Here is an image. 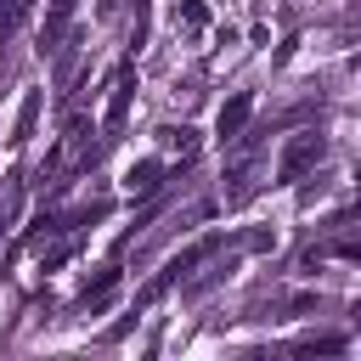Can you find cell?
<instances>
[{
    "instance_id": "6da1fadb",
    "label": "cell",
    "mask_w": 361,
    "mask_h": 361,
    "mask_svg": "<svg viewBox=\"0 0 361 361\" xmlns=\"http://www.w3.org/2000/svg\"><path fill=\"white\" fill-rule=\"evenodd\" d=\"M322 152H327V141L316 135V130H299L288 147H282V164H276V180H299L310 164H322Z\"/></svg>"
},
{
    "instance_id": "7a4b0ae2",
    "label": "cell",
    "mask_w": 361,
    "mask_h": 361,
    "mask_svg": "<svg viewBox=\"0 0 361 361\" xmlns=\"http://www.w3.org/2000/svg\"><path fill=\"white\" fill-rule=\"evenodd\" d=\"M130 102H135V62H118V73H113V96H107V130H118L124 124V113H130Z\"/></svg>"
},
{
    "instance_id": "3957f363",
    "label": "cell",
    "mask_w": 361,
    "mask_h": 361,
    "mask_svg": "<svg viewBox=\"0 0 361 361\" xmlns=\"http://www.w3.org/2000/svg\"><path fill=\"white\" fill-rule=\"evenodd\" d=\"M248 113H254V90H237L220 113H214V135H220V147L226 141H237L243 135V124H248Z\"/></svg>"
},
{
    "instance_id": "277c9868",
    "label": "cell",
    "mask_w": 361,
    "mask_h": 361,
    "mask_svg": "<svg viewBox=\"0 0 361 361\" xmlns=\"http://www.w3.org/2000/svg\"><path fill=\"white\" fill-rule=\"evenodd\" d=\"M158 180H164V164H158V158H141V164H130V169H124V186H130V192H141V197H147V192H158Z\"/></svg>"
},
{
    "instance_id": "5b68a950",
    "label": "cell",
    "mask_w": 361,
    "mask_h": 361,
    "mask_svg": "<svg viewBox=\"0 0 361 361\" xmlns=\"http://www.w3.org/2000/svg\"><path fill=\"white\" fill-rule=\"evenodd\" d=\"M39 107H45V90H28V96H23V107H17V124H11V141H17V147L34 135V118H39Z\"/></svg>"
},
{
    "instance_id": "8992f818",
    "label": "cell",
    "mask_w": 361,
    "mask_h": 361,
    "mask_svg": "<svg viewBox=\"0 0 361 361\" xmlns=\"http://www.w3.org/2000/svg\"><path fill=\"white\" fill-rule=\"evenodd\" d=\"M28 11H34V0H0V39H6V34L28 17Z\"/></svg>"
},
{
    "instance_id": "52a82bcc",
    "label": "cell",
    "mask_w": 361,
    "mask_h": 361,
    "mask_svg": "<svg viewBox=\"0 0 361 361\" xmlns=\"http://www.w3.org/2000/svg\"><path fill=\"white\" fill-rule=\"evenodd\" d=\"M147 23H152V11H147V0H141V6H135V23H130V51L147 45Z\"/></svg>"
},
{
    "instance_id": "ba28073f",
    "label": "cell",
    "mask_w": 361,
    "mask_h": 361,
    "mask_svg": "<svg viewBox=\"0 0 361 361\" xmlns=\"http://www.w3.org/2000/svg\"><path fill=\"white\" fill-rule=\"evenodd\" d=\"M180 17H186V28H203V23H209V11H203L197 0H186V6H180Z\"/></svg>"
}]
</instances>
